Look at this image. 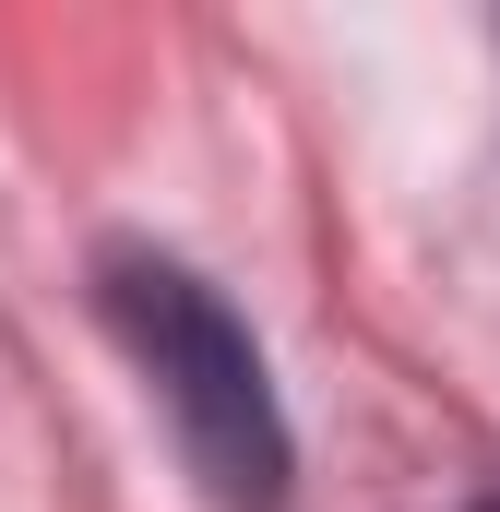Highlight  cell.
Listing matches in <instances>:
<instances>
[{
	"instance_id": "cell-1",
	"label": "cell",
	"mask_w": 500,
	"mask_h": 512,
	"mask_svg": "<svg viewBox=\"0 0 500 512\" xmlns=\"http://www.w3.org/2000/svg\"><path fill=\"white\" fill-rule=\"evenodd\" d=\"M108 322L143 358L155 405L179 417V453L203 465V489L227 512H274L286 501V417H274V382L250 358V334L179 274V262H108Z\"/></svg>"
},
{
	"instance_id": "cell-2",
	"label": "cell",
	"mask_w": 500,
	"mask_h": 512,
	"mask_svg": "<svg viewBox=\"0 0 500 512\" xmlns=\"http://www.w3.org/2000/svg\"><path fill=\"white\" fill-rule=\"evenodd\" d=\"M477 512H500V501H477Z\"/></svg>"
}]
</instances>
